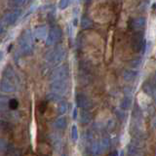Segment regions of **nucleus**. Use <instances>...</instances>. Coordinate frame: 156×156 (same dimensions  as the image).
Masks as SVG:
<instances>
[{
	"mask_svg": "<svg viewBox=\"0 0 156 156\" xmlns=\"http://www.w3.org/2000/svg\"><path fill=\"white\" fill-rule=\"evenodd\" d=\"M19 49L21 54L27 56L33 51V35L30 29H26L19 37Z\"/></svg>",
	"mask_w": 156,
	"mask_h": 156,
	"instance_id": "f257e3e1",
	"label": "nucleus"
},
{
	"mask_svg": "<svg viewBox=\"0 0 156 156\" xmlns=\"http://www.w3.org/2000/svg\"><path fill=\"white\" fill-rule=\"evenodd\" d=\"M66 49L62 46H57L49 52H47L45 56V60L48 65L55 66L63 62V60L66 58Z\"/></svg>",
	"mask_w": 156,
	"mask_h": 156,
	"instance_id": "f03ea898",
	"label": "nucleus"
},
{
	"mask_svg": "<svg viewBox=\"0 0 156 156\" xmlns=\"http://www.w3.org/2000/svg\"><path fill=\"white\" fill-rule=\"evenodd\" d=\"M15 74L13 69L8 66L4 70L3 79L0 82V91L5 94H10L15 91Z\"/></svg>",
	"mask_w": 156,
	"mask_h": 156,
	"instance_id": "7ed1b4c3",
	"label": "nucleus"
},
{
	"mask_svg": "<svg viewBox=\"0 0 156 156\" xmlns=\"http://www.w3.org/2000/svg\"><path fill=\"white\" fill-rule=\"evenodd\" d=\"M21 14L22 11L20 9H14L5 14L1 21H0V32H4L9 27L15 24V23L18 21V19L21 16Z\"/></svg>",
	"mask_w": 156,
	"mask_h": 156,
	"instance_id": "20e7f679",
	"label": "nucleus"
},
{
	"mask_svg": "<svg viewBox=\"0 0 156 156\" xmlns=\"http://www.w3.org/2000/svg\"><path fill=\"white\" fill-rule=\"evenodd\" d=\"M131 45L133 50L136 53H144L145 51V40L143 31H136L132 37Z\"/></svg>",
	"mask_w": 156,
	"mask_h": 156,
	"instance_id": "39448f33",
	"label": "nucleus"
},
{
	"mask_svg": "<svg viewBox=\"0 0 156 156\" xmlns=\"http://www.w3.org/2000/svg\"><path fill=\"white\" fill-rule=\"evenodd\" d=\"M68 73H69V69H68L67 66H61L57 67L55 70H53L50 76L51 82L54 81H60V80H67Z\"/></svg>",
	"mask_w": 156,
	"mask_h": 156,
	"instance_id": "423d86ee",
	"label": "nucleus"
},
{
	"mask_svg": "<svg viewBox=\"0 0 156 156\" xmlns=\"http://www.w3.org/2000/svg\"><path fill=\"white\" fill-rule=\"evenodd\" d=\"M62 38V29L58 27H53L48 32V36L46 38V45L53 46L58 43Z\"/></svg>",
	"mask_w": 156,
	"mask_h": 156,
	"instance_id": "0eeeda50",
	"label": "nucleus"
},
{
	"mask_svg": "<svg viewBox=\"0 0 156 156\" xmlns=\"http://www.w3.org/2000/svg\"><path fill=\"white\" fill-rule=\"evenodd\" d=\"M75 101L78 107H80L83 110H88L92 107V101L86 95L82 93H78L75 96Z\"/></svg>",
	"mask_w": 156,
	"mask_h": 156,
	"instance_id": "6e6552de",
	"label": "nucleus"
},
{
	"mask_svg": "<svg viewBox=\"0 0 156 156\" xmlns=\"http://www.w3.org/2000/svg\"><path fill=\"white\" fill-rule=\"evenodd\" d=\"M67 80H60V81H54L51 82V90L53 91V93L58 95V96H62L63 95L67 90Z\"/></svg>",
	"mask_w": 156,
	"mask_h": 156,
	"instance_id": "1a4fd4ad",
	"label": "nucleus"
},
{
	"mask_svg": "<svg viewBox=\"0 0 156 156\" xmlns=\"http://www.w3.org/2000/svg\"><path fill=\"white\" fill-rule=\"evenodd\" d=\"M145 23H146V19L144 17H138V18H135L132 20L131 22V27L135 29V30H139V29H141L145 27Z\"/></svg>",
	"mask_w": 156,
	"mask_h": 156,
	"instance_id": "9d476101",
	"label": "nucleus"
},
{
	"mask_svg": "<svg viewBox=\"0 0 156 156\" xmlns=\"http://www.w3.org/2000/svg\"><path fill=\"white\" fill-rule=\"evenodd\" d=\"M128 156H144L143 148L130 144L128 145Z\"/></svg>",
	"mask_w": 156,
	"mask_h": 156,
	"instance_id": "9b49d317",
	"label": "nucleus"
},
{
	"mask_svg": "<svg viewBox=\"0 0 156 156\" xmlns=\"http://www.w3.org/2000/svg\"><path fill=\"white\" fill-rule=\"evenodd\" d=\"M46 33H47V28L45 26H38L34 29V36H35V38L38 39V40L45 39Z\"/></svg>",
	"mask_w": 156,
	"mask_h": 156,
	"instance_id": "f8f14e48",
	"label": "nucleus"
},
{
	"mask_svg": "<svg viewBox=\"0 0 156 156\" xmlns=\"http://www.w3.org/2000/svg\"><path fill=\"white\" fill-rule=\"evenodd\" d=\"M132 104H133V100H132V98L130 96H125L121 101L120 107H121L122 110H128L132 106Z\"/></svg>",
	"mask_w": 156,
	"mask_h": 156,
	"instance_id": "ddd939ff",
	"label": "nucleus"
},
{
	"mask_svg": "<svg viewBox=\"0 0 156 156\" xmlns=\"http://www.w3.org/2000/svg\"><path fill=\"white\" fill-rule=\"evenodd\" d=\"M136 75H138V71L132 70V69H126L123 72V78H124V80L127 82L133 81L136 77Z\"/></svg>",
	"mask_w": 156,
	"mask_h": 156,
	"instance_id": "4468645a",
	"label": "nucleus"
},
{
	"mask_svg": "<svg viewBox=\"0 0 156 156\" xmlns=\"http://www.w3.org/2000/svg\"><path fill=\"white\" fill-rule=\"evenodd\" d=\"M91 151H92V154L94 156H98L102 153V150L101 147V144H100V141H94L92 144L91 146Z\"/></svg>",
	"mask_w": 156,
	"mask_h": 156,
	"instance_id": "2eb2a0df",
	"label": "nucleus"
},
{
	"mask_svg": "<svg viewBox=\"0 0 156 156\" xmlns=\"http://www.w3.org/2000/svg\"><path fill=\"white\" fill-rule=\"evenodd\" d=\"M55 126L60 130H65L67 126V120L66 117H60L55 122Z\"/></svg>",
	"mask_w": 156,
	"mask_h": 156,
	"instance_id": "dca6fc26",
	"label": "nucleus"
},
{
	"mask_svg": "<svg viewBox=\"0 0 156 156\" xmlns=\"http://www.w3.org/2000/svg\"><path fill=\"white\" fill-rule=\"evenodd\" d=\"M92 119V115L87 110H83L80 114V122L82 124H88Z\"/></svg>",
	"mask_w": 156,
	"mask_h": 156,
	"instance_id": "f3484780",
	"label": "nucleus"
},
{
	"mask_svg": "<svg viewBox=\"0 0 156 156\" xmlns=\"http://www.w3.org/2000/svg\"><path fill=\"white\" fill-rule=\"evenodd\" d=\"M143 90L144 92L145 93L146 95H148V96H152L153 94V90H154V88H153V84L151 82L149 81H146L144 84L143 85Z\"/></svg>",
	"mask_w": 156,
	"mask_h": 156,
	"instance_id": "a211bd4d",
	"label": "nucleus"
},
{
	"mask_svg": "<svg viewBox=\"0 0 156 156\" xmlns=\"http://www.w3.org/2000/svg\"><path fill=\"white\" fill-rule=\"evenodd\" d=\"M12 127L11 124L6 120H0V131L3 133H8L9 131H11Z\"/></svg>",
	"mask_w": 156,
	"mask_h": 156,
	"instance_id": "6ab92c4d",
	"label": "nucleus"
},
{
	"mask_svg": "<svg viewBox=\"0 0 156 156\" xmlns=\"http://www.w3.org/2000/svg\"><path fill=\"white\" fill-rule=\"evenodd\" d=\"M92 26H93V23L88 17L84 16L81 19V27L83 29H88V28L92 27Z\"/></svg>",
	"mask_w": 156,
	"mask_h": 156,
	"instance_id": "aec40b11",
	"label": "nucleus"
},
{
	"mask_svg": "<svg viewBox=\"0 0 156 156\" xmlns=\"http://www.w3.org/2000/svg\"><path fill=\"white\" fill-rule=\"evenodd\" d=\"M100 144H101V150L102 152H105L106 149H108L109 147V144H110V141L107 138H104L101 141H100Z\"/></svg>",
	"mask_w": 156,
	"mask_h": 156,
	"instance_id": "412c9836",
	"label": "nucleus"
},
{
	"mask_svg": "<svg viewBox=\"0 0 156 156\" xmlns=\"http://www.w3.org/2000/svg\"><path fill=\"white\" fill-rule=\"evenodd\" d=\"M68 109V106H67V104L66 101H61L60 105H58V113L63 115L66 113V111Z\"/></svg>",
	"mask_w": 156,
	"mask_h": 156,
	"instance_id": "4be33fe9",
	"label": "nucleus"
},
{
	"mask_svg": "<svg viewBox=\"0 0 156 156\" xmlns=\"http://www.w3.org/2000/svg\"><path fill=\"white\" fill-rule=\"evenodd\" d=\"M7 151V141L5 139L0 138V155H3Z\"/></svg>",
	"mask_w": 156,
	"mask_h": 156,
	"instance_id": "5701e85b",
	"label": "nucleus"
},
{
	"mask_svg": "<svg viewBox=\"0 0 156 156\" xmlns=\"http://www.w3.org/2000/svg\"><path fill=\"white\" fill-rule=\"evenodd\" d=\"M78 129H77V126L76 125H72L71 127V139L72 140L74 141V143H76V141L78 140Z\"/></svg>",
	"mask_w": 156,
	"mask_h": 156,
	"instance_id": "b1692460",
	"label": "nucleus"
},
{
	"mask_svg": "<svg viewBox=\"0 0 156 156\" xmlns=\"http://www.w3.org/2000/svg\"><path fill=\"white\" fill-rule=\"evenodd\" d=\"M70 3H71V0H60V1H58V9L66 10L70 5Z\"/></svg>",
	"mask_w": 156,
	"mask_h": 156,
	"instance_id": "393cba45",
	"label": "nucleus"
},
{
	"mask_svg": "<svg viewBox=\"0 0 156 156\" xmlns=\"http://www.w3.org/2000/svg\"><path fill=\"white\" fill-rule=\"evenodd\" d=\"M8 106L11 110L17 109V107L19 106V101L16 99H10L8 101Z\"/></svg>",
	"mask_w": 156,
	"mask_h": 156,
	"instance_id": "a878e982",
	"label": "nucleus"
},
{
	"mask_svg": "<svg viewBox=\"0 0 156 156\" xmlns=\"http://www.w3.org/2000/svg\"><path fill=\"white\" fill-rule=\"evenodd\" d=\"M27 2V0H10V3L15 7H22L23 5H26Z\"/></svg>",
	"mask_w": 156,
	"mask_h": 156,
	"instance_id": "bb28decb",
	"label": "nucleus"
},
{
	"mask_svg": "<svg viewBox=\"0 0 156 156\" xmlns=\"http://www.w3.org/2000/svg\"><path fill=\"white\" fill-rule=\"evenodd\" d=\"M141 65V60L140 58H134L130 62V66L133 68H138Z\"/></svg>",
	"mask_w": 156,
	"mask_h": 156,
	"instance_id": "cd10ccee",
	"label": "nucleus"
},
{
	"mask_svg": "<svg viewBox=\"0 0 156 156\" xmlns=\"http://www.w3.org/2000/svg\"><path fill=\"white\" fill-rule=\"evenodd\" d=\"M60 99H61V96L55 94V93H53V94H49L47 96V100L50 101H60Z\"/></svg>",
	"mask_w": 156,
	"mask_h": 156,
	"instance_id": "c85d7f7f",
	"label": "nucleus"
},
{
	"mask_svg": "<svg viewBox=\"0 0 156 156\" xmlns=\"http://www.w3.org/2000/svg\"><path fill=\"white\" fill-rule=\"evenodd\" d=\"M115 113H116L117 118L120 119V120H123V119L125 118V116H126V114H125V111H123L122 109H118V110H116Z\"/></svg>",
	"mask_w": 156,
	"mask_h": 156,
	"instance_id": "c756f323",
	"label": "nucleus"
},
{
	"mask_svg": "<svg viewBox=\"0 0 156 156\" xmlns=\"http://www.w3.org/2000/svg\"><path fill=\"white\" fill-rule=\"evenodd\" d=\"M77 115H78V110H77V108L75 107V108L73 109V114H72V118H73V120H76Z\"/></svg>",
	"mask_w": 156,
	"mask_h": 156,
	"instance_id": "7c9ffc66",
	"label": "nucleus"
},
{
	"mask_svg": "<svg viewBox=\"0 0 156 156\" xmlns=\"http://www.w3.org/2000/svg\"><path fill=\"white\" fill-rule=\"evenodd\" d=\"M46 109V102H41V107H40V111L41 112H44Z\"/></svg>",
	"mask_w": 156,
	"mask_h": 156,
	"instance_id": "2f4dec72",
	"label": "nucleus"
},
{
	"mask_svg": "<svg viewBox=\"0 0 156 156\" xmlns=\"http://www.w3.org/2000/svg\"><path fill=\"white\" fill-rule=\"evenodd\" d=\"M108 156H119V152L117 150H113V151H111V152L109 153Z\"/></svg>",
	"mask_w": 156,
	"mask_h": 156,
	"instance_id": "473e14b6",
	"label": "nucleus"
},
{
	"mask_svg": "<svg viewBox=\"0 0 156 156\" xmlns=\"http://www.w3.org/2000/svg\"><path fill=\"white\" fill-rule=\"evenodd\" d=\"M152 84L156 86V71L154 72V74H153V77H152Z\"/></svg>",
	"mask_w": 156,
	"mask_h": 156,
	"instance_id": "72a5a7b5",
	"label": "nucleus"
},
{
	"mask_svg": "<svg viewBox=\"0 0 156 156\" xmlns=\"http://www.w3.org/2000/svg\"><path fill=\"white\" fill-rule=\"evenodd\" d=\"M152 11H153V15H155L156 14V3H154L153 5H152Z\"/></svg>",
	"mask_w": 156,
	"mask_h": 156,
	"instance_id": "f704fd0d",
	"label": "nucleus"
},
{
	"mask_svg": "<svg viewBox=\"0 0 156 156\" xmlns=\"http://www.w3.org/2000/svg\"><path fill=\"white\" fill-rule=\"evenodd\" d=\"M152 97H153V99H154V101H155V104H156V88L153 90V94H152Z\"/></svg>",
	"mask_w": 156,
	"mask_h": 156,
	"instance_id": "c9c22d12",
	"label": "nucleus"
}]
</instances>
